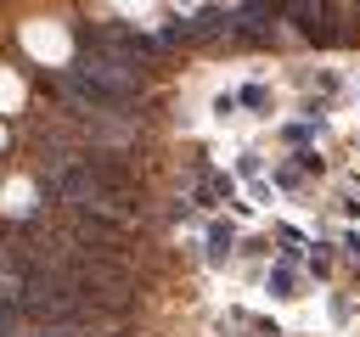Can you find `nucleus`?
<instances>
[{
  "label": "nucleus",
  "instance_id": "1",
  "mask_svg": "<svg viewBox=\"0 0 360 337\" xmlns=\"http://www.w3.org/2000/svg\"><path fill=\"white\" fill-rule=\"evenodd\" d=\"M231 247H236V230H231V225H214V230H208V258H214V264H225V258H231Z\"/></svg>",
  "mask_w": 360,
  "mask_h": 337
},
{
  "label": "nucleus",
  "instance_id": "2",
  "mask_svg": "<svg viewBox=\"0 0 360 337\" xmlns=\"http://www.w3.org/2000/svg\"><path fill=\"white\" fill-rule=\"evenodd\" d=\"M270 286H276V298H298V292H292V275H287V270H276V275H270Z\"/></svg>",
  "mask_w": 360,
  "mask_h": 337
}]
</instances>
